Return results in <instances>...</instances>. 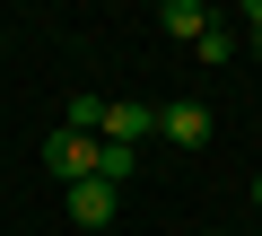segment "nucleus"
Here are the masks:
<instances>
[{"mask_svg": "<svg viewBox=\"0 0 262 236\" xmlns=\"http://www.w3.org/2000/svg\"><path fill=\"white\" fill-rule=\"evenodd\" d=\"M158 132V114L149 105H131V96H105V123H96V140H122V149H140Z\"/></svg>", "mask_w": 262, "mask_h": 236, "instance_id": "nucleus-2", "label": "nucleus"}, {"mask_svg": "<svg viewBox=\"0 0 262 236\" xmlns=\"http://www.w3.org/2000/svg\"><path fill=\"white\" fill-rule=\"evenodd\" d=\"M131 175H140V149H122V140H96V184H131Z\"/></svg>", "mask_w": 262, "mask_h": 236, "instance_id": "nucleus-6", "label": "nucleus"}, {"mask_svg": "<svg viewBox=\"0 0 262 236\" xmlns=\"http://www.w3.org/2000/svg\"><path fill=\"white\" fill-rule=\"evenodd\" d=\"M192 53H201V61H210V70H219V61H236V27H219V18H210V35H201V44H192Z\"/></svg>", "mask_w": 262, "mask_h": 236, "instance_id": "nucleus-7", "label": "nucleus"}, {"mask_svg": "<svg viewBox=\"0 0 262 236\" xmlns=\"http://www.w3.org/2000/svg\"><path fill=\"white\" fill-rule=\"evenodd\" d=\"M158 132H166L175 149H201V140H210V105H201V96H175V105H158Z\"/></svg>", "mask_w": 262, "mask_h": 236, "instance_id": "nucleus-3", "label": "nucleus"}, {"mask_svg": "<svg viewBox=\"0 0 262 236\" xmlns=\"http://www.w3.org/2000/svg\"><path fill=\"white\" fill-rule=\"evenodd\" d=\"M253 210H262V175H253Z\"/></svg>", "mask_w": 262, "mask_h": 236, "instance_id": "nucleus-10", "label": "nucleus"}, {"mask_svg": "<svg viewBox=\"0 0 262 236\" xmlns=\"http://www.w3.org/2000/svg\"><path fill=\"white\" fill-rule=\"evenodd\" d=\"M210 236H219V227H210Z\"/></svg>", "mask_w": 262, "mask_h": 236, "instance_id": "nucleus-11", "label": "nucleus"}, {"mask_svg": "<svg viewBox=\"0 0 262 236\" xmlns=\"http://www.w3.org/2000/svg\"><path fill=\"white\" fill-rule=\"evenodd\" d=\"M44 166H53L61 184H88V175H96V140H88V132H53V140H44Z\"/></svg>", "mask_w": 262, "mask_h": 236, "instance_id": "nucleus-1", "label": "nucleus"}, {"mask_svg": "<svg viewBox=\"0 0 262 236\" xmlns=\"http://www.w3.org/2000/svg\"><path fill=\"white\" fill-rule=\"evenodd\" d=\"M245 44L262 53V0H253V9H245Z\"/></svg>", "mask_w": 262, "mask_h": 236, "instance_id": "nucleus-9", "label": "nucleus"}, {"mask_svg": "<svg viewBox=\"0 0 262 236\" xmlns=\"http://www.w3.org/2000/svg\"><path fill=\"white\" fill-rule=\"evenodd\" d=\"M70 219H79V227H114V184H96V175L70 184Z\"/></svg>", "mask_w": 262, "mask_h": 236, "instance_id": "nucleus-4", "label": "nucleus"}, {"mask_svg": "<svg viewBox=\"0 0 262 236\" xmlns=\"http://www.w3.org/2000/svg\"><path fill=\"white\" fill-rule=\"evenodd\" d=\"M96 123H105V96H70V123H61V132H88V140H96Z\"/></svg>", "mask_w": 262, "mask_h": 236, "instance_id": "nucleus-8", "label": "nucleus"}, {"mask_svg": "<svg viewBox=\"0 0 262 236\" xmlns=\"http://www.w3.org/2000/svg\"><path fill=\"white\" fill-rule=\"evenodd\" d=\"M158 27H166L175 44H201V35H210V9H201V0H166V9H158Z\"/></svg>", "mask_w": 262, "mask_h": 236, "instance_id": "nucleus-5", "label": "nucleus"}]
</instances>
